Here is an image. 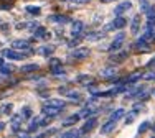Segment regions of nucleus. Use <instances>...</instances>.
I'll return each mask as SVG.
<instances>
[{"instance_id":"obj_16","label":"nucleus","mask_w":155,"mask_h":138,"mask_svg":"<svg viewBox=\"0 0 155 138\" xmlns=\"http://www.w3.org/2000/svg\"><path fill=\"white\" fill-rule=\"evenodd\" d=\"M130 31H132V35H139V31H140V17H134V20H132V23H130Z\"/></svg>"},{"instance_id":"obj_29","label":"nucleus","mask_w":155,"mask_h":138,"mask_svg":"<svg viewBox=\"0 0 155 138\" xmlns=\"http://www.w3.org/2000/svg\"><path fill=\"white\" fill-rule=\"evenodd\" d=\"M10 72H12V66H5V64L0 66V74L7 76V74H10Z\"/></svg>"},{"instance_id":"obj_46","label":"nucleus","mask_w":155,"mask_h":138,"mask_svg":"<svg viewBox=\"0 0 155 138\" xmlns=\"http://www.w3.org/2000/svg\"><path fill=\"white\" fill-rule=\"evenodd\" d=\"M2 64H3V59H2V58H0V66H2Z\"/></svg>"},{"instance_id":"obj_2","label":"nucleus","mask_w":155,"mask_h":138,"mask_svg":"<svg viewBox=\"0 0 155 138\" xmlns=\"http://www.w3.org/2000/svg\"><path fill=\"white\" fill-rule=\"evenodd\" d=\"M3 54H5L7 58H8V59H15V61H18V59H25V58H27V53H20L18 51V49H5V51H3Z\"/></svg>"},{"instance_id":"obj_11","label":"nucleus","mask_w":155,"mask_h":138,"mask_svg":"<svg viewBox=\"0 0 155 138\" xmlns=\"http://www.w3.org/2000/svg\"><path fill=\"white\" fill-rule=\"evenodd\" d=\"M116 123H117V120H114V118H109V120L101 127V133H102V135H107V133H110L114 128H116Z\"/></svg>"},{"instance_id":"obj_34","label":"nucleus","mask_w":155,"mask_h":138,"mask_svg":"<svg viewBox=\"0 0 155 138\" xmlns=\"http://www.w3.org/2000/svg\"><path fill=\"white\" fill-rule=\"evenodd\" d=\"M134 117H135V112L132 110V114L129 115V117H125V123H127V125H129V123H132V122H134Z\"/></svg>"},{"instance_id":"obj_19","label":"nucleus","mask_w":155,"mask_h":138,"mask_svg":"<svg viewBox=\"0 0 155 138\" xmlns=\"http://www.w3.org/2000/svg\"><path fill=\"white\" fill-rule=\"evenodd\" d=\"M76 81L79 82V84H84V86L87 87V84H91V82H93V77H91V76H86V74H81V76H78Z\"/></svg>"},{"instance_id":"obj_10","label":"nucleus","mask_w":155,"mask_h":138,"mask_svg":"<svg viewBox=\"0 0 155 138\" xmlns=\"http://www.w3.org/2000/svg\"><path fill=\"white\" fill-rule=\"evenodd\" d=\"M130 7H132V3L129 2V0H125V2L119 3V5L114 8V13H116V15H124L125 12H129V10H130Z\"/></svg>"},{"instance_id":"obj_48","label":"nucleus","mask_w":155,"mask_h":138,"mask_svg":"<svg viewBox=\"0 0 155 138\" xmlns=\"http://www.w3.org/2000/svg\"><path fill=\"white\" fill-rule=\"evenodd\" d=\"M152 94H153V97H155V90H153V92H152Z\"/></svg>"},{"instance_id":"obj_12","label":"nucleus","mask_w":155,"mask_h":138,"mask_svg":"<svg viewBox=\"0 0 155 138\" xmlns=\"http://www.w3.org/2000/svg\"><path fill=\"white\" fill-rule=\"evenodd\" d=\"M99 76H101L102 79H112L114 76H116V69H114V66L104 67V69H101V72H99Z\"/></svg>"},{"instance_id":"obj_1","label":"nucleus","mask_w":155,"mask_h":138,"mask_svg":"<svg viewBox=\"0 0 155 138\" xmlns=\"http://www.w3.org/2000/svg\"><path fill=\"white\" fill-rule=\"evenodd\" d=\"M124 39H125V35L124 33H119L114 38V41L110 43V46H109V51L110 53H116V51H119L120 48H122V45H124Z\"/></svg>"},{"instance_id":"obj_23","label":"nucleus","mask_w":155,"mask_h":138,"mask_svg":"<svg viewBox=\"0 0 155 138\" xmlns=\"http://www.w3.org/2000/svg\"><path fill=\"white\" fill-rule=\"evenodd\" d=\"M79 135H81V130H69V132H66V133H61L63 138H76Z\"/></svg>"},{"instance_id":"obj_40","label":"nucleus","mask_w":155,"mask_h":138,"mask_svg":"<svg viewBox=\"0 0 155 138\" xmlns=\"http://www.w3.org/2000/svg\"><path fill=\"white\" fill-rule=\"evenodd\" d=\"M27 27H28L27 23H17V28H18V30H21V28H27Z\"/></svg>"},{"instance_id":"obj_17","label":"nucleus","mask_w":155,"mask_h":138,"mask_svg":"<svg viewBox=\"0 0 155 138\" xmlns=\"http://www.w3.org/2000/svg\"><path fill=\"white\" fill-rule=\"evenodd\" d=\"M79 118H81V115H79V114H78V115H71V117H68V118H64V120H63V127H71V125H76Z\"/></svg>"},{"instance_id":"obj_18","label":"nucleus","mask_w":155,"mask_h":138,"mask_svg":"<svg viewBox=\"0 0 155 138\" xmlns=\"http://www.w3.org/2000/svg\"><path fill=\"white\" fill-rule=\"evenodd\" d=\"M96 110H97V108H96V107H93V105H87V107L86 108H83V110H81V117H84V118H87V117H91V115H93V114H96Z\"/></svg>"},{"instance_id":"obj_26","label":"nucleus","mask_w":155,"mask_h":138,"mask_svg":"<svg viewBox=\"0 0 155 138\" xmlns=\"http://www.w3.org/2000/svg\"><path fill=\"white\" fill-rule=\"evenodd\" d=\"M66 97L71 99V100H78L81 96H79V92H76V90H68V92H66Z\"/></svg>"},{"instance_id":"obj_8","label":"nucleus","mask_w":155,"mask_h":138,"mask_svg":"<svg viewBox=\"0 0 155 138\" xmlns=\"http://www.w3.org/2000/svg\"><path fill=\"white\" fill-rule=\"evenodd\" d=\"M96 123H97V118L96 117H87L86 122H84V125H83V128H81V133H89L96 127Z\"/></svg>"},{"instance_id":"obj_5","label":"nucleus","mask_w":155,"mask_h":138,"mask_svg":"<svg viewBox=\"0 0 155 138\" xmlns=\"http://www.w3.org/2000/svg\"><path fill=\"white\" fill-rule=\"evenodd\" d=\"M50 69H51V72H53V74H63V66H61V61L58 59V58H51L50 59Z\"/></svg>"},{"instance_id":"obj_31","label":"nucleus","mask_w":155,"mask_h":138,"mask_svg":"<svg viewBox=\"0 0 155 138\" xmlns=\"http://www.w3.org/2000/svg\"><path fill=\"white\" fill-rule=\"evenodd\" d=\"M27 10H28L30 13H33V15H40V12H41V10H40V7H33V5L27 7Z\"/></svg>"},{"instance_id":"obj_14","label":"nucleus","mask_w":155,"mask_h":138,"mask_svg":"<svg viewBox=\"0 0 155 138\" xmlns=\"http://www.w3.org/2000/svg\"><path fill=\"white\" fill-rule=\"evenodd\" d=\"M33 35H35V38H45V39L50 38V31H46V28H43V27H36Z\"/></svg>"},{"instance_id":"obj_35","label":"nucleus","mask_w":155,"mask_h":138,"mask_svg":"<svg viewBox=\"0 0 155 138\" xmlns=\"http://www.w3.org/2000/svg\"><path fill=\"white\" fill-rule=\"evenodd\" d=\"M132 110H134L135 114H137L139 110H145V107H143L142 104H135V105H134V108H132Z\"/></svg>"},{"instance_id":"obj_21","label":"nucleus","mask_w":155,"mask_h":138,"mask_svg":"<svg viewBox=\"0 0 155 138\" xmlns=\"http://www.w3.org/2000/svg\"><path fill=\"white\" fill-rule=\"evenodd\" d=\"M40 66L38 64H25V66H21L20 71L21 72H35V71H38Z\"/></svg>"},{"instance_id":"obj_20","label":"nucleus","mask_w":155,"mask_h":138,"mask_svg":"<svg viewBox=\"0 0 155 138\" xmlns=\"http://www.w3.org/2000/svg\"><path fill=\"white\" fill-rule=\"evenodd\" d=\"M50 20L51 21H56V23H68L69 18L66 17V15H51Z\"/></svg>"},{"instance_id":"obj_24","label":"nucleus","mask_w":155,"mask_h":138,"mask_svg":"<svg viewBox=\"0 0 155 138\" xmlns=\"http://www.w3.org/2000/svg\"><path fill=\"white\" fill-rule=\"evenodd\" d=\"M124 114H125V110L124 108H117L114 114H110V118H114V120H119V118H122L124 117Z\"/></svg>"},{"instance_id":"obj_33","label":"nucleus","mask_w":155,"mask_h":138,"mask_svg":"<svg viewBox=\"0 0 155 138\" xmlns=\"http://www.w3.org/2000/svg\"><path fill=\"white\" fill-rule=\"evenodd\" d=\"M91 0H71L73 5H84V3H89Z\"/></svg>"},{"instance_id":"obj_41","label":"nucleus","mask_w":155,"mask_h":138,"mask_svg":"<svg viewBox=\"0 0 155 138\" xmlns=\"http://www.w3.org/2000/svg\"><path fill=\"white\" fill-rule=\"evenodd\" d=\"M145 79H155V72H150V74H147V76H143Z\"/></svg>"},{"instance_id":"obj_42","label":"nucleus","mask_w":155,"mask_h":138,"mask_svg":"<svg viewBox=\"0 0 155 138\" xmlns=\"http://www.w3.org/2000/svg\"><path fill=\"white\" fill-rule=\"evenodd\" d=\"M58 90H60V94H66V92H68V89H64V87H60Z\"/></svg>"},{"instance_id":"obj_45","label":"nucleus","mask_w":155,"mask_h":138,"mask_svg":"<svg viewBox=\"0 0 155 138\" xmlns=\"http://www.w3.org/2000/svg\"><path fill=\"white\" fill-rule=\"evenodd\" d=\"M3 128H5V123H3V122H0V132H2Z\"/></svg>"},{"instance_id":"obj_32","label":"nucleus","mask_w":155,"mask_h":138,"mask_svg":"<svg viewBox=\"0 0 155 138\" xmlns=\"http://www.w3.org/2000/svg\"><path fill=\"white\" fill-rule=\"evenodd\" d=\"M135 99H139V100H147V99H149V92H139Z\"/></svg>"},{"instance_id":"obj_36","label":"nucleus","mask_w":155,"mask_h":138,"mask_svg":"<svg viewBox=\"0 0 155 138\" xmlns=\"http://www.w3.org/2000/svg\"><path fill=\"white\" fill-rule=\"evenodd\" d=\"M78 43H79V36H76V39H71V41H69L68 45L71 46V48H74V46L78 45Z\"/></svg>"},{"instance_id":"obj_38","label":"nucleus","mask_w":155,"mask_h":138,"mask_svg":"<svg viewBox=\"0 0 155 138\" xmlns=\"http://www.w3.org/2000/svg\"><path fill=\"white\" fill-rule=\"evenodd\" d=\"M0 8H3V10H10L12 7H10V3H5V2H3L2 5H0Z\"/></svg>"},{"instance_id":"obj_30","label":"nucleus","mask_w":155,"mask_h":138,"mask_svg":"<svg viewBox=\"0 0 155 138\" xmlns=\"http://www.w3.org/2000/svg\"><path fill=\"white\" fill-rule=\"evenodd\" d=\"M149 128H150V123H149V122H143V123H140V127H139V133H143V132H147Z\"/></svg>"},{"instance_id":"obj_37","label":"nucleus","mask_w":155,"mask_h":138,"mask_svg":"<svg viewBox=\"0 0 155 138\" xmlns=\"http://www.w3.org/2000/svg\"><path fill=\"white\" fill-rule=\"evenodd\" d=\"M54 133H56V128H51V130H48V132H45V133H43L41 136H48V135H54Z\"/></svg>"},{"instance_id":"obj_44","label":"nucleus","mask_w":155,"mask_h":138,"mask_svg":"<svg viewBox=\"0 0 155 138\" xmlns=\"http://www.w3.org/2000/svg\"><path fill=\"white\" fill-rule=\"evenodd\" d=\"M101 3H110V2H116V0H99Z\"/></svg>"},{"instance_id":"obj_15","label":"nucleus","mask_w":155,"mask_h":138,"mask_svg":"<svg viewBox=\"0 0 155 138\" xmlns=\"http://www.w3.org/2000/svg\"><path fill=\"white\" fill-rule=\"evenodd\" d=\"M25 118H23V115L21 114H18V115H13L12 117V128L15 130V132H18V128H20V125H21V122H23Z\"/></svg>"},{"instance_id":"obj_27","label":"nucleus","mask_w":155,"mask_h":138,"mask_svg":"<svg viewBox=\"0 0 155 138\" xmlns=\"http://www.w3.org/2000/svg\"><path fill=\"white\" fill-rule=\"evenodd\" d=\"M21 115H23V118H31L33 117V112L30 107H23V110H21Z\"/></svg>"},{"instance_id":"obj_13","label":"nucleus","mask_w":155,"mask_h":138,"mask_svg":"<svg viewBox=\"0 0 155 138\" xmlns=\"http://www.w3.org/2000/svg\"><path fill=\"white\" fill-rule=\"evenodd\" d=\"M83 30H84V23H83V21H74V23H73V27H71L73 36H81Z\"/></svg>"},{"instance_id":"obj_4","label":"nucleus","mask_w":155,"mask_h":138,"mask_svg":"<svg viewBox=\"0 0 155 138\" xmlns=\"http://www.w3.org/2000/svg\"><path fill=\"white\" fill-rule=\"evenodd\" d=\"M87 56H89V48H84V46H79L74 51H71V58L74 59H86Z\"/></svg>"},{"instance_id":"obj_25","label":"nucleus","mask_w":155,"mask_h":138,"mask_svg":"<svg viewBox=\"0 0 155 138\" xmlns=\"http://www.w3.org/2000/svg\"><path fill=\"white\" fill-rule=\"evenodd\" d=\"M46 104H50V105H54V107H60V108H64V102L60 99H51V100H48Z\"/></svg>"},{"instance_id":"obj_47","label":"nucleus","mask_w":155,"mask_h":138,"mask_svg":"<svg viewBox=\"0 0 155 138\" xmlns=\"http://www.w3.org/2000/svg\"><path fill=\"white\" fill-rule=\"evenodd\" d=\"M61 2H71V0H61Z\"/></svg>"},{"instance_id":"obj_39","label":"nucleus","mask_w":155,"mask_h":138,"mask_svg":"<svg viewBox=\"0 0 155 138\" xmlns=\"http://www.w3.org/2000/svg\"><path fill=\"white\" fill-rule=\"evenodd\" d=\"M140 2H142V10H147V8H149V3H147V0H140Z\"/></svg>"},{"instance_id":"obj_43","label":"nucleus","mask_w":155,"mask_h":138,"mask_svg":"<svg viewBox=\"0 0 155 138\" xmlns=\"http://www.w3.org/2000/svg\"><path fill=\"white\" fill-rule=\"evenodd\" d=\"M149 67H155V58H153V59L149 63Z\"/></svg>"},{"instance_id":"obj_6","label":"nucleus","mask_w":155,"mask_h":138,"mask_svg":"<svg viewBox=\"0 0 155 138\" xmlns=\"http://www.w3.org/2000/svg\"><path fill=\"white\" fill-rule=\"evenodd\" d=\"M41 112L45 115H48V117H56V115L61 112V108L60 107H54V105H50V104H45V105H43V108H41Z\"/></svg>"},{"instance_id":"obj_22","label":"nucleus","mask_w":155,"mask_h":138,"mask_svg":"<svg viewBox=\"0 0 155 138\" xmlns=\"http://www.w3.org/2000/svg\"><path fill=\"white\" fill-rule=\"evenodd\" d=\"M13 110V104H3L0 107V114H5V115H10Z\"/></svg>"},{"instance_id":"obj_9","label":"nucleus","mask_w":155,"mask_h":138,"mask_svg":"<svg viewBox=\"0 0 155 138\" xmlns=\"http://www.w3.org/2000/svg\"><path fill=\"white\" fill-rule=\"evenodd\" d=\"M125 25H127V20H125L122 15H117V18L109 25L107 28H112V30H120V28H124Z\"/></svg>"},{"instance_id":"obj_3","label":"nucleus","mask_w":155,"mask_h":138,"mask_svg":"<svg viewBox=\"0 0 155 138\" xmlns=\"http://www.w3.org/2000/svg\"><path fill=\"white\" fill-rule=\"evenodd\" d=\"M12 48H13V49H18V51L28 53V51L31 49V46H30V43L25 41V39H15V41L12 43Z\"/></svg>"},{"instance_id":"obj_7","label":"nucleus","mask_w":155,"mask_h":138,"mask_svg":"<svg viewBox=\"0 0 155 138\" xmlns=\"http://www.w3.org/2000/svg\"><path fill=\"white\" fill-rule=\"evenodd\" d=\"M127 56H129V53H127V51H119V53L116 51V53L112 54V56L109 58V61H110L112 64H120L124 59H127Z\"/></svg>"},{"instance_id":"obj_28","label":"nucleus","mask_w":155,"mask_h":138,"mask_svg":"<svg viewBox=\"0 0 155 138\" xmlns=\"http://www.w3.org/2000/svg\"><path fill=\"white\" fill-rule=\"evenodd\" d=\"M53 51H54V46H45V48L41 49V54L43 56H50V54H53Z\"/></svg>"}]
</instances>
